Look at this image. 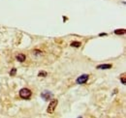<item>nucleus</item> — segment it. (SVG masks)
Segmentation results:
<instances>
[{"label": "nucleus", "mask_w": 126, "mask_h": 118, "mask_svg": "<svg viewBox=\"0 0 126 118\" xmlns=\"http://www.w3.org/2000/svg\"><path fill=\"white\" fill-rule=\"evenodd\" d=\"M31 95H32L31 90H29L28 88H22V89H20V91H19V96H20V98H22V99H24V100L29 99V98L31 97Z\"/></svg>", "instance_id": "1"}, {"label": "nucleus", "mask_w": 126, "mask_h": 118, "mask_svg": "<svg viewBox=\"0 0 126 118\" xmlns=\"http://www.w3.org/2000/svg\"><path fill=\"white\" fill-rule=\"evenodd\" d=\"M57 103H58L57 99L51 100V102L49 103V104H48V106H47V113H53V111L55 110V107L57 106Z\"/></svg>", "instance_id": "2"}, {"label": "nucleus", "mask_w": 126, "mask_h": 118, "mask_svg": "<svg viewBox=\"0 0 126 118\" xmlns=\"http://www.w3.org/2000/svg\"><path fill=\"white\" fill-rule=\"evenodd\" d=\"M88 74H81V75H79V77L77 78V83L78 84H83V83H85L87 80H88Z\"/></svg>", "instance_id": "3"}, {"label": "nucleus", "mask_w": 126, "mask_h": 118, "mask_svg": "<svg viewBox=\"0 0 126 118\" xmlns=\"http://www.w3.org/2000/svg\"><path fill=\"white\" fill-rule=\"evenodd\" d=\"M41 97L45 100V101H48V100H51V98L53 97L52 93L49 92V91H44L42 94H41Z\"/></svg>", "instance_id": "4"}, {"label": "nucleus", "mask_w": 126, "mask_h": 118, "mask_svg": "<svg viewBox=\"0 0 126 118\" xmlns=\"http://www.w3.org/2000/svg\"><path fill=\"white\" fill-rule=\"evenodd\" d=\"M97 69H100V70H106V69H110L111 68V65L110 64H103V65H99L96 67Z\"/></svg>", "instance_id": "5"}, {"label": "nucleus", "mask_w": 126, "mask_h": 118, "mask_svg": "<svg viewBox=\"0 0 126 118\" xmlns=\"http://www.w3.org/2000/svg\"><path fill=\"white\" fill-rule=\"evenodd\" d=\"M16 59L17 60V61H19V62H23V61L25 60V55L19 53V54H17V55L16 56Z\"/></svg>", "instance_id": "6"}, {"label": "nucleus", "mask_w": 126, "mask_h": 118, "mask_svg": "<svg viewBox=\"0 0 126 118\" xmlns=\"http://www.w3.org/2000/svg\"><path fill=\"white\" fill-rule=\"evenodd\" d=\"M114 34L116 35H122V34H125V29H117L114 31Z\"/></svg>", "instance_id": "7"}, {"label": "nucleus", "mask_w": 126, "mask_h": 118, "mask_svg": "<svg viewBox=\"0 0 126 118\" xmlns=\"http://www.w3.org/2000/svg\"><path fill=\"white\" fill-rule=\"evenodd\" d=\"M120 80H121V82H122L123 84H126V75H125V73H123V74H121Z\"/></svg>", "instance_id": "8"}, {"label": "nucleus", "mask_w": 126, "mask_h": 118, "mask_svg": "<svg viewBox=\"0 0 126 118\" xmlns=\"http://www.w3.org/2000/svg\"><path fill=\"white\" fill-rule=\"evenodd\" d=\"M47 72H45V71H40L39 74H38V75L41 76V77H45V76H47Z\"/></svg>", "instance_id": "9"}, {"label": "nucleus", "mask_w": 126, "mask_h": 118, "mask_svg": "<svg viewBox=\"0 0 126 118\" xmlns=\"http://www.w3.org/2000/svg\"><path fill=\"white\" fill-rule=\"evenodd\" d=\"M80 43L79 42H73L72 44H71V46H75V47H79L80 46Z\"/></svg>", "instance_id": "10"}, {"label": "nucleus", "mask_w": 126, "mask_h": 118, "mask_svg": "<svg viewBox=\"0 0 126 118\" xmlns=\"http://www.w3.org/2000/svg\"><path fill=\"white\" fill-rule=\"evenodd\" d=\"M16 68H14V69H12V70L10 71V75H16Z\"/></svg>", "instance_id": "11"}, {"label": "nucleus", "mask_w": 126, "mask_h": 118, "mask_svg": "<svg viewBox=\"0 0 126 118\" xmlns=\"http://www.w3.org/2000/svg\"><path fill=\"white\" fill-rule=\"evenodd\" d=\"M104 35H107V34H106V33H101V34H100V36H104Z\"/></svg>", "instance_id": "12"}]
</instances>
